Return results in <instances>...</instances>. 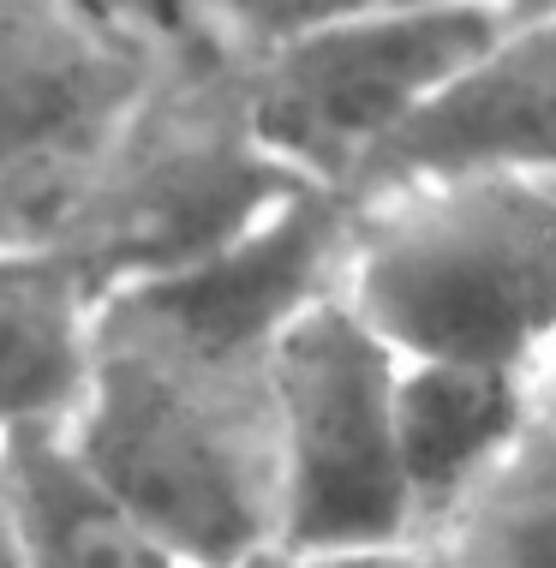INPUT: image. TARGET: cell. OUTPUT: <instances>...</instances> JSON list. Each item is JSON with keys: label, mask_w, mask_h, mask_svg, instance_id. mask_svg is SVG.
<instances>
[{"label": "cell", "mask_w": 556, "mask_h": 568, "mask_svg": "<svg viewBox=\"0 0 556 568\" xmlns=\"http://www.w3.org/2000/svg\"><path fill=\"white\" fill-rule=\"evenodd\" d=\"M60 432L185 568L282 557L270 353L210 342L114 287Z\"/></svg>", "instance_id": "1"}, {"label": "cell", "mask_w": 556, "mask_h": 568, "mask_svg": "<svg viewBox=\"0 0 556 568\" xmlns=\"http://www.w3.org/2000/svg\"><path fill=\"white\" fill-rule=\"evenodd\" d=\"M347 204L342 294L401 359L556 372V174H425Z\"/></svg>", "instance_id": "2"}, {"label": "cell", "mask_w": 556, "mask_h": 568, "mask_svg": "<svg viewBox=\"0 0 556 568\" xmlns=\"http://www.w3.org/2000/svg\"><path fill=\"white\" fill-rule=\"evenodd\" d=\"M245 54L162 67L72 174L54 252L102 294L192 270L305 186L252 120Z\"/></svg>", "instance_id": "3"}, {"label": "cell", "mask_w": 556, "mask_h": 568, "mask_svg": "<svg viewBox=\"0 0 556 568\" xmlns=\"http://www.w3.org/2000/svg\"><path fill=\"white\" fill-rule=\"evenodd\" d=\"M497 30V0L282 24L245 54V102L264 144L305 186L347 197L383 144H395V132Z\"/></svg>", "instance_id": "4"}, {"label": "cell", "mask_w": 556, "mask_h": 568, "mask_svg": "<svg viewBox=\"0 0 556 568\" xmlns=\"http://www.w3.org/2000/svg\"><path fill=\"white\" fill-rule=\"evenodd\" d=\"M401 353L347 305H312L270 347L282 557L419 539L395 437Z\"/></svg>", "instance_id": "5"}, {"label": "cell", "mask_w": 556, "mask_h": 568, "mask_svg": "<svg viewBox=\"0 0 556 568\" xmlns=\"http://www.w3.org/2000/svg\"><path fill=\"white\" fill-rule=\"evenodd\" d=\"M156 72L79 0H0V180L72 186Z\"/></svg>", "instance_id": "6"}, {"label": "cell", "mask_w": 556, "mask_h": 568, "mask_svg": "<svg viewBox=\"0 0 556 568\" xmlns=\"http://www.w3.org/2000/svg\"><path fill=\"white\" fill-rule=\"evenodd\" d=\"M425 174H556V12L503 19L347 197Z\"/></svg>", "instance_id": "7"}, {"label": "cell", "mask_w": 556, "mask_h": 568, "mask_svg": "<svg viewBox=\"0 0 556 568\" xmlns=\"http://www.w3.org/2000/svg\"><path fill=\"white\" fill-rule=\"evenodd\" d=\"M347 240H353L347 197L300 186L264 222L228 240L222 252L198 257L192 270H174L162 282H138L132 294L156 300L168 317H180L185 329L210 335V342L270 353L282 329H293L312 305L342 294Z\"/></svg>", "instance_id": "8"}, {"label": "cell", "mask_w": 556, "mask_h": 568, "mask_svg": "<svg viewBox=\"0 0 556 568\" xmlns=\"http://www.w3.org/2000/svg\"><path fill=\"white\" fill-rule=\"evenodd\" d=\"M545 419V383L491 365L401 359L395 437L401 479L413 497V527H437L461 497H473L520 437Z\"/></svg>", "instance_id": "9"}, {"label": "cell", "mask_w": 556, "mask_h": 568, "mask_svg": "<svg viewBox=\"0 0 556 568\" xmlns=\"http://www.w3.org/2000/svg\"><path fill=\"white\" fill-rule=\"evenodd\" d=\"M0 503L19 568H185L84 467L60 425L0 443Z\"/></svg>", "instance_id": "10"}, {"label": "cell", "mask_w": 556, "mask_h": 568, "mask_svg": "<svg viewBox=\"0 0 556 568\" xmlns=\"http://www.w3.org/2000/svg\"><path fill=\"white\" fill-rule=\"evenodd\" d=\"M102 287L54 245L0 240V443L72 413Z\"/></svg>", "instance_id": "11"}, {"label": "cell", "mask_w": 556, "mask_h": 568, "mask_svg": "<svg viewBox=\"0 0 556 568\" xmlns=\"http://www.w3.org/2000/svg\"><path fill=\"white\" fill-rule=\"evenodd\" d=\"M437 568H556V413L520 437V449L419 532Z\"/></svg>", "instance_id": "12"}, {"label": "cell", "mask_w": 556, "mask_h": 568, "mask_svg": "<svg viewBox=\"0 0 556 568\" xmlns=\"http://www.w3.org/2000/svg\"><path fill=\"white\" fill-rule=\"evenodd\" d=\"M79 7L156 67L228 60L264 37L257 0H79Z\"/></svg>", "instance_id": "13"}, {"label": "cell", "mask_w": 556, "mask_h": 568, "mask_svg": "<svg viewBox=\"0 0 556 568\" xmlns=\"http://www.w3.org/2000/svg\"><path fill=\"white\" fill-rule=\"evenodd\" d=\"M72 186H30V180H0V240L7 245H54L60 210Z\"/></svg>", "instance_id": "14"}, {"label": "cell", "mask_w": 556, "mask_h": 568, "mask_svg": "<svg viewBox=\"0 0 556 568\" xmlns=\"http://www.w3.org/2000/svg\"><path fill=\"white\" fill-rule=\"evenodd\" d=\"M401 7H455V0H257V24H312V19H342V12H401ZM503 7V0H497Z\"/></svg>", "instance_id": "15"}, {"label": "cell", "mask_w": 556, "mask_h": 568, "mask_svg": "<svg viewBox=\"0 0 556 568\" xmlns=\"http://www.w3.org/2000/svg\"><path fill=\"white\" fill-rule=\"evenodd\" d=\"M287 568H437L425 539H390V545H353L323 550V557H287Z\"/></svg>", "instance_id": "16"}, {"label": "cell", "mask_w": 556, "mask_h": 568, "mask_svg": "<svg viewBox=\"0 0 556 568\" xmlns=\"http://www.w3.org/2000/svg\"><path fill=\"white\" fill-rule=\"evenodd\" d=\"M533 12H556V0H503V19H533Z\"/></svg>", "instance_id": "17"}, {"label": "cell", "mask_w": 556, "mask_h": 568, "mask_svg": "<svg viewBox=\"0 0 556 568\" xmlns=\"http://www.w3.org/2000/svg\"><path fill=\"white\" fill-rule=\"evenodd\" d=\"M0 568H19V557H12V527H7V503H0Z\"/></svg>", "instance_id": "18"}, {"label": "cell", "mask_w": 556, "mask_h": 568, "mask_svg": "<svg viewBox=\"0 0 556 568\" xmlns=\"http://www.w3.org/2000/svg\"><path fill=\"white\" fill-rule=\"evenodd\" d=\"M245 568H287V557H264V562H245Z\"/></svg>", "instance_id": "19"}, {"label": "cell", "mask_w": 556, "mask_h": 568, "mask_svg": "<svg viewBox=\"0 0 556 568\" xmlns=\"http://www.w3.org/2000/svg\"><path fill=\"white\" fill-rule=\"evenodd\" d=\"M545 389H550V395H556V372H550V377H545Z\"/></svg>", "instance_id": "20"}, {"label": "cell", "mask_w": 556, "mask_h": 568, "mask_svg": "<svg viewBox=\"0 0 556 568\" xmlns=\"http://www.w3.org/2000/svg\"><path fill=\"white\" fill-rule=\"evenodd\" d=\"M545 402H550V413H556V395H550V389H545Z\"/></svg>", "instance_id": "21"}]
</instances>
